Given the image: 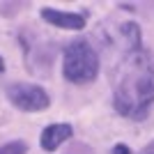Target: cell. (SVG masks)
Wrapping results in <instances>:
<instances>
[{
  "label": "cell",
  "instance_id": "9c48e42d",
  "mask_svg": "<svg viewBox=\"0 0 154 154\" xmlns=\"http://www.w3.org/2000/svg\"><path fill=\"white\" fill-rule=\"evenodd\" d=\"M2 69H5V62H2V58H0V71H2Z\"/></svg>",
  "mask_w": 154,
  "mask_h": 154
},
{
  "label": "cell",
  "instance_id": "277c9868",
  "mask_svg": "<svg viewBox=\"0 0 154 154\" xmlns=\"http://www.w3.org/2000/svg\"><path fill=\"white\" fill-rule=\"evenodd\" d=\"M42 16H44V21H48L51 26L62 28V30H83L85 28V14L60 12V9L44 7V9H42Z\"/></svg>",
  "mask_w": 154,
  "mask_h": 154
},
{
  "label": "cell",
  "instance_id": "3957f363",
  "mask_svg": "<svg viewBox=\"0 0 154 154\" xmlns=\"http://www.w3.org/2000/svg\"><path fill=\"white\" fill-rule=\"evenodd\" d=\"M7 97L16 108L26 110V113H37V110H46L48 108V94L44 88L32 83H14L7 88Z\"/></svg>",
  "mask_w": 154,
  "mask_h": 154
},
{
  "label": "cell",
  "instance_id": "8992f818",
  "mask_svg": "<svg viewBox=\"0 0 154 154\" xmlns=\"http://www.w3.org/2000/svg\"><path fill=\"white\" fill-rule=\"evenodd\" d=\"M26 152H28V145L23 140H14L0 147V154H26Z\"/></svg>",
  "mask_w": 154,
  "mask_h": 154
},
{
  "label": "cell",
  "instance_id": "52a82bcc",
  "mask_svg": "<svg viewBox=\"0 0 154 154\" xmlns=\"http://www.w3.org/2000/svg\"><path fill=\"white\" fill-rule=\"evenodd\" d=\"M113 154H131V149H129L127 145H115V147H113Z\"/></svg>",
  "mask_w": 154,
  "mask_h": 154
},
{
  "label": "cell",
  "instance_id": "6da1fadb",
  "mask_svg": "<svg viewBox=\"0 0 154 154\" xmlns=\"http://www.w3.org/2000/svg\"><path fill=\"white\" fill-rule=\"evenodd\" d=\"M154 103V71L147 64L136 62L129 74L117 83L113 94V106L120 115L143 120Z\"/></svg>",
  "mask_w": 154,
  "mask_h": 154
},
{
  "label": "cell",
  "instance_id": "7a4b0ae2",
  "mask_svg": "<svg viewBox=\"0 0 154 154\" xmlns=\"http://www.w3.org/2000/svg\"><path fill=\"white\" fill-rule=\"evenodd\" d=\"M62 74L69 83H90L99 74V58L85 39L71 42L64 48V60H62Z\"/></svg>",
  "mask_w": 154,
  "mask_h": 154
},
{
  "label": "cell",
  "instance_id": "ba28073f",
  "mask_svg": "<svg viewBox=\"0 0 154 154\" xmlns=\"http://www.w3.org/2000/svg\"><path fill=\"white\" fill-rule=\"evenodd\" d=\"M140 154H154V140L149 143L147 147H143V149H140Z\"/></svg>",
  "mask_w": 154,
  "mask_h": 154
},
{
  "label": "cell",
  "instance_id": "5b68a950",
  "mask_svg": "<svg viewBox=\"0 0 154 154\" xmlns=\"http://www.w3.org/2000/svg\"><path fill=\"white\" fill-rule=\"evenodd\" d=\"M71 134H74L71 124H51V127H46L42 131V147L46 152H55L64 140L71 138Z\"/></svg>",
  "mask_w": 154,
  "mask_h": 154
}]
</instances>
